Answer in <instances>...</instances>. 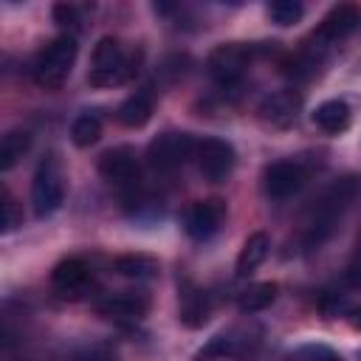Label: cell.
<instances>
[{"mask_svg": "<svg viewBox=\"0 0 361 361\" xmlns=\"http://www.w3.org/2000/svg\"><path fill=\"white\" fill-rule=\"evenodd\" d=\"M73 62H76V39L71 34L54 37L37 54V59H34V79H37V85L45 87V90L59 87L68 79Z\"/></svg>", "mask_w": 361, "mask_h": 361, "instance_id": "cell-3", "label": "cell"}, {"mask_svg": "<svg viewBox=\"0 0 361 361\" xmlns=\"http://www.w3.org/2000/svg\"><path fill=\"white\" fill-rule=\"evenodd\" d=\"M54 23L56 25H62V28H79V8L73 6V3H56L54 6Z\"/></svg>", "mask_w": 361, "mask_h": 361, "instance_id": "cell-26", "label": "cell"}, {"mask_svg": "<svg viewBox=\"0 0 361 361\" xmlns=\"http://www.w3.org/2000/svg\"><path fill=\"white\" fill-rule=\"evenodd\" d=\"M141 51H124V45L116 37H102L93 48V68L87 73V82L93 87H116L130 82L138 73Z\"/></svg>", "mask_w": 361, "mask_h": 361, "instance_id": "cell-2", "label": "cell"}, {"mask_svg": "<svg viewBox=\"0 0 361 361\" xmlns=\"http://www.w3.org/2000/svg\"><path fill=\"white\" fill-rule=\"evenodd\" d=\"M347 282H350V285H361V243H358L355 257H353V262H350V268H347Z\"/></svg>", "mask_w": 361, "mask_h": 361, "instance_id": "cell-29", "label": "cell"}, {"mask_svg": "<svg viewBox=\"0 0 361 361\" xmlns=\"http://www.w3.org/2000/svg\"><path fill=\"white\" fill-rule=\"evenodd\" d=\"M288 361H341V358L324 344H307V347H299Z\"/></svg>", "mask_w": 361, "mask_h": 361, "instance_id": "cell-25", "label": "cell"}, {"mask_svg": "<svg viewBox=\"0 0 361 361\" xmlns=\"http://www.w3.org/2000/svg\"><path fill=\"white\" fill-rule=\"evenodd\" d=\"M268 251H271V240H268L265 231H254V234H248L245 243H243V248H240V254H237L234 274H237V276H251V274L265 262Z\"/></svg>", "mask_w": 361, "mask_h": 361, "instance_id": "cell-16", "label": "cell"}, {"mask_svg": "<svg viewBox=\"0 0 361 361\" xmlns=\"http://www.w3.org/2000/svg\"><path fill=\"white\" fill-rule=\"evenodd\" d=\"M17 226H23L20 206H17V200H14L8 192H3V231L8 234V231H14Z\"/></svg>", "mask_w": 361, "mask_h": 361, "instance_id": "cell-27", "label": "cell"}, {"mask_svg": "<svg viewBox=\"0 0 361 361\" xmlns=\"http://www.w3.org/2000/svg\"><path fill=\"white\" fill-rule=\"evenodd\" d=\"M71 138H73V144L76 147H90V144H96L99 138H102V118L96 116V113H82V116H76V121H73V127H71Z\"/></svg>", "mask_w": 361, "mask_h": 361, "instance_id": "cell-22", "label": "cell"}, {"mask_svg": "<svg viewBox=\"0 0 361 361\" xmlns=\"http://www.w3.org/2000/svg\"><path fill=\"white\" fill-rule=\"evenodd\" d=\"M65 200V183H62V172H59V161L54 152L42 155L34 180H31V206L37 217H51Z\"/></svg>", "mask_w": 361, "mask_h": 361, "instance_id": "cell-5", "label": "cell"}, {"mask_svg": "<svg viewBox=\"0 0 361 361\" xmlns=\"http://www.w3.org/2000/svg\"><path fill=\"white\" fill-rule=\"evenodd\" d=\"M302 183H305V169L296 161H276L268 164L262 172V189L274 200L293 197L302 189Z\"/></svg>", "mask_w": 361, "mask_h": 361, "instance_id": "cell-10", "label": "cell"}, {"mask_svg": "<svg viewBox=\"0 0 361 361\" xmlns=\"http://www.w3.org/2000/svg\"><path fill=\"white\" fill-rule=\"evenodd\" d=\"M358 195H361V175L347 172V175L336 178V180L322 192V197H319L316 206H313V220L307 223L305 245H307V248L322 245V243L333 234L338 217L358 200Z\"/></svg>", "mask_w": 361, "mask_h": 361, "instance_id": "cell-1", "label": "cell"}, {"mask_svg": "<svg viewBox=\"0 0 361 361\" xmlns=\"http://www.w3.org/2000/svg\"><path fill=\"white\" fill-rule=\"evenodd\" d=\"M195 152H197L195 138H192L189 133H175V130L161 133V135L152 138L149 147H147L149 166L158 169V172H172V169H178V166L186 164Z\"/></svg>", "mask_w": 361, "mask_h": 361, "instance_id": "cell-7", "label": "cell"}, {"mask_svg": "<svg viewBox=\"0 0 361 361\" xmlns=\"http://www.w3.org/2000/svg\"><path fill=\"white\" fill-rule=\"evenodd\" d=\"M113 271L127 276V279H152L158 276V259L155 257H147V254H121L113 259Z\"/></svg>", "mask_w": 361, "mask_h": 361, "instance_id": "cell-19", "label": "cell"}, {"mask_svg": "<svg viewBox=\"0 0 361 361\" xmlns=\"http://www.w3.org/2000/svg\"><path fill=\"white\" fill-rule=\"evenodd\" d=\"M276 290H279L276 282H254V285H248V288L240 293L237 305H240L243 313H259V310H265V307L274 305Z\"/></svg>", "mask_w": 361, "mask_h": 361, "instance_id": "cell-20", "label": "cell"}, {"mask_svg": "<svg viewBox=\"0 0 361 361\" xmlns=\"http://www.w3.org/2000/svg\"><path fill=\"white\" fill-rule=\"evenodd\" d=\"M87 276H90V268H87V262L79 259V257H68V259L56 262L54 271H51L54 288L62 290L65 296L73 293V290H82V288L87 285Z\"/></svg>", "mask_w": 361, "mask_h": 361, "instance_id": "cell-15", "label": "cell"}, {"mask_svg": "<svg viewBox=\"0 0 361 361\" xmlns=\"http://www.w3.org/2000/svg\"><path fill=\"white\" fill-rule=\"evenodd\" d=\"M361 25V11L353 6V3H341V6H333L324 20L319 23V28L310 34L307 45H305V54H310L316 62H322V56L327 54V48H333L338 39L350 37L355 28Z\"/></svg>", "mask_w": 361, "mask_h": 361, "instance_id": "cell-4", "label": "cell"}, {"mask_svg": "<svg viewBox=\"0 0 361 361\" xmlns=\"http://www.w3.org/2000/svg\"><path fill=\"white\" fill-rule=\"evenodd\" d=\"M149 116H152V99H149L147 93H133V96H127V99L118 104V110H116L118 124L127 127V130L144 127V124L149 121Z\"/></svg>", "mask_w": 361, "mask_h": 361, "instance_id": "cell-18", "label": "cell"}, {"mask_svg": "<svg viewBox=\"0 0 361 361\" xmlns=\"http://www.w3.org/2000/svg\"><path fill=\"white\" fill-rule=\"evenodd\" d=\"M212 316V299L206 290H197V288H189L183 293V302H180V310H178V319L183 327L189 330H197L209 322Z\"/></svg>", "mask_w": 361, "mask_h": 361, "instance_id": "cell-17", "label": "cell"}, {"mask_svg": "<svg viewBox=\"0 0 361 361\" xmlns=\"http://www.w3.org/2000/svg\"><path fill=\"white\" fill-rule=\"evenodd\" d=\"M195 158H197L200 175H203L206 180H212V183H220V180H226V178L231 175L234 161H237V152H234V147H231L228 141H223V138H203V141L197 144Z\"/></svg>", "mask_w": 361, "mask_h": 361, "instance_id": "cell-8", "label": "cell"}, {"mask_svg": "<svg viewBox=\"0 0 361 361\" xmlns=\"http://www.w3.org/2000/svg\"><path fill=\"white\" fill-rule=\"evenodd\" d=\"M68 361H116V355H113V350L96 344V347H85V350L73 353Z\"/></svg>", "mask_w": 361, "mask_h": 361, "instance_id": "cell-28", "label": "cell"}, {"mask_svg": "<svg viewBox=\"0 0 361 361\" xmlns=\"http://www.w3.org/2000/svg\"><path fill=\"white\" fill-rule=\"evenodd\" d=\"M226 220V200L220 197H206L195 200L186 214H183V228L192 240H209Z\"/></svg>", "mask_w": 361, "mask_h": 361, "instance_id": "cell-9", "label": "cell"}, {"mask_svg": "<svg viewBox=\"0 0 361 361\" xmlns=\"http://www.w3.org/2000/svg\"><path fill=\"white\" fill-rule=\"evenodd\" d=\"M347 322H350V327H353V330H358V333H361V307L347 310Z\"/></svg>", "mask_w": 361, "mask_h": 361, "instance_id": "cell-30", "label": "cell"}, {"mask_svg": "<svg viewBox=\"0 0 361 361\" xmlns=\"http://www.w3.org/2000/svg\"><path fill=\"white\" fill-rule=\"evenodd\" d=\"M149 293L147 290H121L110 293L99 302H93V310L104 319H141L149 310Z\"/></svg>", "mask_w": 361, "mask_h": 361, "instance_id": "cell-11", "label": "cell"}, {"mask_svg": "<svg viewBox=\"0 0 361 361\" xmlns=\"http://www.w3.org/2000/svg\"><path fill=\"white\" fill-rule=\"evenodd\" d=\"M302 14H305V6L296 3V0H274V3L268 6V17H271L276 25H282V28L296 25V23L302 20Z\"/></svg>", "mask_w": 361, "mask_h": 361, "instance_id": "cell-23", "label": "cell"}, {"mask_svg": "<svg viewBox=\"0 0 361 361\" xmlns=\"http://www.w3.org/2000/svg\"><path fill=\"white\" fill-rule=\"evenodd\" d=\"M299 104H302V99H299L296 90H276V93H268V96L259 102L257 113H259V118H262L265 124H271V127H288V124L296 121Z\"/></svg>", "mask_w": 361, "mask_h": 361, "instance_id": "cell-13", "label": "cell"}, {"mask_svg": "<svg viewBox=\"0 0 361 361\" xmlns=\"http://www.w3.org/2000/svg\"><path fill=\"white\" fill-rule=\"evenodd\" d=\"M240 344L243 338H234V336H214L209 338V344L197 353V361H209V358H223V355H240Z\"/></svg>", "mask_w": 361, "mask_h": 361, "instance_id": "cell-24", "label": "cell"}, {"mask_svg": "<svg viewBox=\"0 0 361 361\" xmlns=\"http://www.w3.org/2000/svg\"><path fill=\"white\" fill-rule=\"evenodd\" d=\"M350 118H353V110L344 99H327L313 110V124L327 135L344 133L350 127Z\"/></svg>", "mask_w": 361, "mask_h": 361, "instance_id": "cell-14", "label": "cell"}, {"mask_svg": "<svg viewBox=\"0 0 361 361\" xmlns=\"http://www.w3.org/2000/svg\"><path fill=\"white\" fill-rule=\"evenodd\" d=\"M99 175L107 183H130L138 175V155L133 147L121 144V147H110L99 155Z\"/></svg>", "mask_w": 361, "mask_h": 361, "instance_id": "cell-12", "label": "cell"}, {"mask_svg": "<svg viewBox=\"0 0 361 361\" xmlns=\"http://www.w3.org/2000/svg\"><path fill=\"white\" fill-rule=\"evenodd\" d=\"M31 147V133L28 130H8L0 141V169L8 172Z\"/></svg>", "mask_w": 361, "mask_h": 361, "instance_id": "cell-21", "label": "cell"}, {"mask_svg": "<svg viewBox=\"0 0 361 361\" xmlns=\"http://www.w3.org/2000/svg\"><path fill=\"white\" fill-rule=\"evenodd\" d=\"M257 54V45H245V42H226V45H217L209 59H206V68L209 73L223 85V87H231L240 82V76L245 73V68L251 65Z\"/></svg>", "mask_w": 361, "mask_h": 361, "instance_id": "cell-6", "label": "cell"}]
</instances>
